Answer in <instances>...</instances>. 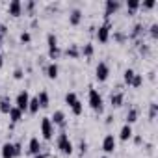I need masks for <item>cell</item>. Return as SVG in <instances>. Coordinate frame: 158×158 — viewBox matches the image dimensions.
I'll return each mask as SVG.
<instances>
[{"instance_id": "6da1fadb", "label": "cell", "mask_w": 158, "mask_h": 158, "mask_svg": "<svg viewBox=\"0 0 158 158\" xmlns=\"http://www.w3.org/2000/svg\"><path fill=\"white\" fill-rule=\"evenodd\" d=\"M47 45H48V58L54 61V60H58V56L61 54V50H60V47H58V37L50 32V34H47Z\"/></svg>"}, {"instance_id": "7a4b0ae2", "label": "cell", "mask_w": 158, "mask_h": 158, "mask_svg": "<svg viewBox=\"0 0 158 158\" xmlns=\"http://www.w3.org/2000/svg\"><path fill=\"white\" fill-rule=\"evenodd\" d=\"M56 143H58V149H60V152H63V154H73V149H74V145H73V141L69 139V136H67L65 132H61V134L58 136Z\"/></svg>"}, {"instance_id": "3957f363", "label": "cell", "mask_w": 158, "mask_h": 158, "mask_svg": "<svg viewBox=\"0 0 158 158\" xmlns=\"http://www.w3.org/2000/svg\"><path fill=\"white\" fill-rule=\"evenodd\" d=\"M110 35H112V23L108 19V21H104V24H101L97 28V39H99V43H108Z\"/></svg>"}, {"instance_id": "277c9868", "label": "cell", "mask_w": 158, "mask_h": 158, "mask_svg": "<svg viewBox=\"0 0 158 158\" xmlns=\"http://www.w3.org/2000/svg\"><path fill=\"white\" fill-rule=\"evenodd\" d=\"M89 106H91V110H95V112H102V108H104V104H102V97H101V93L97 91V89H89Z\"/></svg>"}, {"instance_id": "5b68a950", "label": "cell", "mask_w": 158, "mask_h": 158, "mask_svg": "<svg viewBox=\"0 0 158 158\" xmlns=\"http://www.w3.org/2000/svg\"><path fill=\"white\" fill-rule=\"evenodd\" d=\"M108 76H110V65L106 61H99L95 67V78L99 82H106Z\"/></svg>"}, {"instance_id": "8992f818", "label": "cell", "mask_w": 158, "mask_h": 158, "mask_svg": "<svg viewBox=\"0 0 158 158\" xmlns=\"http://www.w3.org/2000/svg\"><path fill=\"white\" fill-rule=\"evenodd\" d=\"M41 136L45 139H52L54 138V125H52L50 117H43L41 119Z\"/></svg>"}, {"instance_id": "52a82bcc", "label": "cell", "mask_w": 158, "mask_h": 158, "mask_svg": "<svg viewBox=\"0 0 158 158\" xmlns=\"http://www.w3.org/2000/svg\"><path fill=\"white\" fill-rule=\"evenodd\" d=\"M28 102H30V95H28L26 89H23V91L17 95V99H15V106H17L21 112H26V110H28Z\"/></svg>"}, {"instance_id": "ba28073f", "label": "cell", "mask_w": 158, "mask_h": 158, "mask_svg": "<svg viewBox=\"0 0 158 158\" xmlns=\"http://www.w3.org/2000/svg\"><path fill=\"white\" fill-rule=\"evenodd\" d=\"M119 8H121V4L117 2V0H106V4H104V19L108 21Z\"/></svg>"}, {"instance_id": "9c48e42d", "label": "cell", "mask_w": 158, "mask_h": 158, "mask_svg": "<svg viewBox=\"0 0 158 158\" xmlns=\"http://www.w3.org/2000/svg\"><path fill=\"white\" fill-rule=\"evenodd\" d=\"M114 149H115V138H114V134H106L104 139H102V151L104 152H114Z\"/></svg>"}, {"instance_id": "30bf717a", "label": "cell", "mask_w": 158, "mask_h": 158, "mask_svg": "<svg viewBox=\"0 0 158 158\" xmlns=\"http://www.w3.org/2000/svg\"><path fill=\"white\" fill-rule=\"evenodd\" d=\"M8 13L13 15V17H19L23 13V2L21 0H11L10 6H8Z\"/></svg>"}, {"instance_id": "8fae6325", "label": "cell", "mask_w": 158, "mask_h": 158, "mask_svg": "<svg viewBox=\"0 0 158 158\" xmlns=\"http://www.w3.org/2000/svg\"><path fill=\"white\" fill-rule=\"evenodd\" d=\"M28 152H30L32 156H35V154L43 152V147H41L39 138H32V139H30V143H28Z\"/></svg>"}, {"instance_id": "7c38bea8", "label": "cell", "mask_w": 158, "mask_h": 158, "mask_svg": "<svg viewBox=\"0 0 158 158\" xmlns=\"http://www.w3.org/2000/svg\"><path fill=\"white\" fill-rule=\"evenodd\" d=\"M45 73H47V76H48V78H52V80H54V78H58V73H60L58 63H56V61H50V63L45 67Z\"/></svg>"}, {"instance_id": "4fadbf2b", "label": "cell", "mask_w": 158, "mask_h": 158, "mask_svg": "<svg viewBox=\"0 0 158 158\" xmlns=\"http://www.w3.org/2000/svg\"><path fill=\"white\" fill-rule=\"evenodd\" d=\"M2 158H15V145L6 141L2 145Z\"/></svg>"}, {"instance_id": "5bb4252c", "label": "cell", "mask_w": 158, "mask_h": 158, "mask_svg": "<svg viewBox=\"0 0 158 158\" xmlns=\"http://www.w3.org/2000/svg\"><path fill=\"white\" fill-rule=\"evenodd\" d=\"M50 121H52V125L56 127V125H60V127H63L65 125V114L61 112V110H56L54 114H52V117H50Z\"/></svg>"}, {"instance_id": "9a60e30c", "label": "cell", "mask_w": 158, "mask_h": 158, "mask_svg": "<svg viewBox=\"0 0 158 158\" xmlns=\"http://www.w3.org/2000/svg\"><path fill=\"white\" fill-rule=\"evenodd\" d=\"M82 17H84V15H82V11L76 8V10H73V11H71V15H69V23H71L73 26H76V24H80V23H82Z\"/></svg>"}, {"instance_id": "2e32d148", "label": "cell", "mask_w": 158, "mask_h": 158, "mask_svg": "<svg viewBox=\"0 0 158 158\" xmlns=\"http://www.w3.org/2000/svg\"><path fill=\"white\" fill-rule=\"evenodd\" d=\"M123 101H125V95H123L121 91H115V93H112V97H110V104H112L114 108H119V106L123 104Z\"/></svg>"}, {"instance_id": "e0dca14e", "label": "cell", "mask_w": 158, "mask_h": 158, "mask_svg": "<svg viewBox=\"0 0 158 158\" xmlns=\"http://www.w3.org/2000/svg\"><path fill=\"white\" fill-rule=\"evenodd\" d=\"M132 127L130 125H123V128H121V132H119V139L121 141H128L130 138H132Z\"/></svg>"}, {"instance_id": "ac0fdd59", "label": "cell", "mask_w": 158, "mask_h": 158, "mask_svg": "<svg viewBox=\"0 0 158 158\" xmlns=\"http://www.w3.org/2000/svg\"><path fill=\"white\" fill-rule=\"evenodd\" d=\"M10 119H11V123H19L21 119H23V112L17 108V106H11V110H10Z\"/></svg>"}, {"instance_id": "d6986e66", "label": "cell", "mask_w": 158, "mask_h": 158, "mask_svg": "<svg viewBox=\"0 0 158 158\" xmlns=\"http://www.w3.org/2000/svg\"><path fill=\"white\" fill-rule=\"evenodd\" d=\"M78 101H80V99H78V95L74 93V91H69V93H65V104L69 106V108H73Z\"/></svg>"}, {"instance_id": "ffe728a7", "label": "cell", "mask_w": 158, "mask_h": 158, "mask_svg": "<svg viewBox=\"0 0 158 158\" xmlns=\"http://www.w3.org/2000/svg\"><path fill=\"white\" fill-rule=\"evenodd\" d=\"M37 101H39V108H47V106L50 104V97H48V93H47V91H39Z\"/></svg>"}, {"instance_id": "44dd1931", "label": "cell", "mask_w": 158, "mask_h": 158, "mask_svg": "<svg viewBox=\"0 0 158 158\" xmlns=\"http://www.w3.org/2000/svg\"><path fill=\"white\" fill-rule=\"evenodd\" d=\"M93 52H95V47H93L91 43H86V45L80 48V56H86V58H91Z\"/></svg>"}, {"instance_id": "7402d4cb", "label": "cell", "mask_w": 158, "mask_h": 158, "mask_svg": "<svg viewBox=\"0 0 158 158\" xmlns=\"http://www.w3.org/2000/svg\"><path fill=\"white\" fill-rule=\"evenodd\" d=\"M65 54L69 58H78V56H80V48H78V45H69L65 48Z\"/></svg>"}, {"instance_id": "603a6c76", "label": "cell", "mask_w": 158, "mask_h": 158, "mask_svg": "<svg viewBox=\"0 0 158 158\" xmlns=\"http://www.w3.org/2000/svg\"><path fill=\"white\" fill-rule=\"evenodd\" d=\"M10 110H11L10 99L8 97H2V99H0V112H2V114H10Z\"/></svg>"}, {"instance_id": "cb8c5ba5", "label": "cell", "mask_w": 158, "mask_h": 158, "mask_svg": "<svg viewBox=\"0 0 158 158\" xmlns=\"http://www.w3.org/2000/svg\"><path fill=\"white\" fill-rule=\"evenodd\" d=\"M143 32H145L143 24H141V23H138V24H134V28H132V32H130V37H132V39H138Z\"/></svg>"}, {"instance_id": "d4e9b609", "label": "cell", "mask_w": 158, "mask_h": 158, "mask_svg": "<svg viewBox=\"0 0 158 158\" xmlns=\"http://www.w3.org/2000/svg\"><path fill=\"white\" fill-rule=\"evenodd\" d=\"M28 112H30V114H37V112H39V101H37V97H30Z\"/></svg>"}, {"instance_id": "484cf974", "label": "cell", "mask_w": 158, "mask_h": 158, "mask_svg": "<svg viewBox=\"0 0 158 158\" xmlns=\"http://www.w3.org/2000/svg\"><path fill=\"white\" fill-rule=\"evenodd\" d=\"M138 121V108H130L127 114V125H132Z\"/></svg>"}, {"instance_id": "4316f807", "label": "cell", "mask_w": 158, "mask_h": 158, "mask_svg": "<svg viewBox=\"0 0 158 158\" xmlns=\"http://www.w3.org/2000/svg\"><path fill=\"white\" fill-rule=\"evenodd\" d=\"M134 74H136V73H134L132 69H125V73H123V80H125V84H128V86L132 84V78H134Z\"/></svg>"}, {"instance_id": "83f0119b", "label": "cell", "mask_w": 158, "mask_h": 158, "mask_svg": "<svg viewBox=\"0 0 158 158\" xmlns=\"http://www.w3.org/2000/svg\"><path fill=\"white\" fill-rule=\"evenodd\" d=\"M138 8H139V0H127V10H128V13H134Z\"/></svg>"}, {"instance_id": "f1b7e54d", "label": "cell", "mask_w": 158, "mask_h": 158, "mask_svg": "<svg viewBox=\"0 0 158 158\" xmlns=\"http://www.w3.org/2000/svg\"><path fill=\"white\" fill-rule=\"evenodd\" d=\"M141 84H143V76L136 73V74H134V78H132V84H130V86H132V88H139Z\"/></svg>"}, {"instance_id": "f546056e", "label": "cell", "mask_w": 158, "mask_h": 158, "mask_svg": "<svg viewBox=\"0 0 158 158\" xmlns=\"http://www.w3.org/2000/svg\"><path fill=\"white\" fill-rule=\"evenodd\" d=\"M156 114H158V104L156 102H151V106H149V119H154Z\"/></svg>"}, {"instance_id": "4dcf8cb0", "label": "cell", "mask_w": 158, "mask_h": 158, "mask_svg": "<svg viewBox=\"0 0 158 158\" xmlns=\"http://www.w3.org/2000/svg\"><path fill=\"white\" fill-rule=\"evenodd\" d=\"M156 6V2H154V0H147V2H139V8L141 10H152Z\"/></svg>"}, {"instance_id": "1f68e13d", "label": "cell", "mask_w": 158, "mask_h": 158, "mask_svg": "<svg viewBox=\"0 0 158 158\" xmlns=\"http://www.w3.org/2000/svg\"><path fill=\"white\" fill-rule=\"evenodd\" d=\"M149 34H151V37H152V39H156V37H158V24H156V23H154V24H151Z\"/></svg>"}, {"instance_id": "d6a6232c", "label": "cell", "mask_w": 158, "mask_h": 158, "mask_svg": "<svg viewBox=\"0 0 158 158\" xmlns=\"http://www.w3.org/2000/svg\"><path fill=\"white\" fill-rule=\"evenodd\" d=\"M21 41H23V43H30V41H32V34H30V32H23V34H21Z\"/></svg>"}, {"instance_id": "836d02e7", "label": "cell", "mask_w": 158, "mask_h": 158, "mask_svg": "<svg viewBox=\"0 0 158 158\" xmlns=\"http://www.w3.org/2000/svg\"><path fill=\"white\" fill-rule=\"evenodd\" d=\"M114 39H115V41H121V43H123V41L127 39V35H125L123 32H115V34H114Z\"/></svg>"}, {"instance_id": "e575fe53", "label": "cell", "mask_w": 158, "mask_h": 158, "mask_svg": "<svg viewBox=\"0 0 158 158\" xmlns=\"http://www.w3.org/2000/svg\"><path fill=\"white\" fill-rule=\"evenodd\" d=\"M78 149H80V154H84V152L88 151V143H86V139H80V145H78Z\"/></svg>"}, {"instance_id": "d590c367", "label": "cell", "mask_w": 158, "mask_h": 158, "mask_svg": "<svg viewBox=\"0 0 158 158\" xmlns=\"http://www.w3.org/2000/svg\"><path fill=\"white\" fill-rule=\"evenodd\" d=\"M24 76V73H23V69H15V73H13V78L15 80H21V78Z\"/></svg>"}, {"instance_id": "8d00e7d4", "label": "cell", "mask_w": 158, "mask_h": 158, "mask_svg": "<svg viewBox=\"0 0 158 158\" xmlns=\"http://www.w3.org/2000/svg\"><path fill=\"white\" fill-rule=\"evenodd\" d=\"M23 8H24V10H28V11H34V8H35V2H32V0H30V2H26Z\"/></svg>"}, {"instance_id": "74e56055", "label": "cell", "mask_w": 158, "mask_h": 158, "mask_svg": "<svg viewBox=\"0 0 158 158\" xmlns=\"http://www.w3.org/2000/svg\"><path fill=\"white\" fill-rule=\"evenodd\" d=\"M13 145H15V158H17L23 154V147H21V143H13Z\"/></svg>"}, {"instance_id": "f35d334b", "label": "cell", "mask_w": 158, "mask_h": 158, "mask_svg": "<svg viewBox=\"0 0 158 158\" xmlns=\"http://www.w3.org/2000/svg\"><path fill=\"white\" fill-rule=\"evenodd\" d=\"M6 32H8V26H6V24H0V37H2Z\"/></svg>"}, {"instance_id": "ab89813d", "label": "cell", "mask_w": 158, "mask_h": 158, "mask_svg": "<svg viewBox=\"0 0 158 158\" xmlns=\"http://www.w3.org/2000/svg\"><path fill=\"white\" fill-rule=\"evenodd\" d=\"M34 158H47V152H39V154H35Z\"/></svg>"}, {"instance_id": "60d3db41", "label": "cell", "mask_w": 158, "mask_h": 158, "mask_svg": "<svg viewBox=\"0 0 158 158\" xmlns=\"http://www.w3.org/2000/svg\"><path fill=\"white\" fill-rule=\"evenodd\" d=\"M134 141H136V143H141L143 139H141V136H134Z\"/></svg>"}, {"instance_id": "b9f144b4", "label": "cell", "mask_w": 158, "mask_h": 158, "mask_svg": "<svg viewBox=\"0 0 158 158\" xmlns=\"http://www.w3.org/2000/svg\"><path fill=\"white\" fill-rule=\"evenodd\" d=\"M2 63H4V56L0 54V67H2Z\"/></svg>"}, {"instance_id": "7bdbcfd3", "label": "cell", "mask_w": 158, "mask_h": 158, "mask_svg": "<svg viewBox=\"0 0 158 158\" xmlns=\"http://www.w3.org/2000/svg\"><path fill=\"white\" fill-rule=\"evenodd\" d=\"M0 47H2V37H0Z\"/></svg>"}]
</instances>
